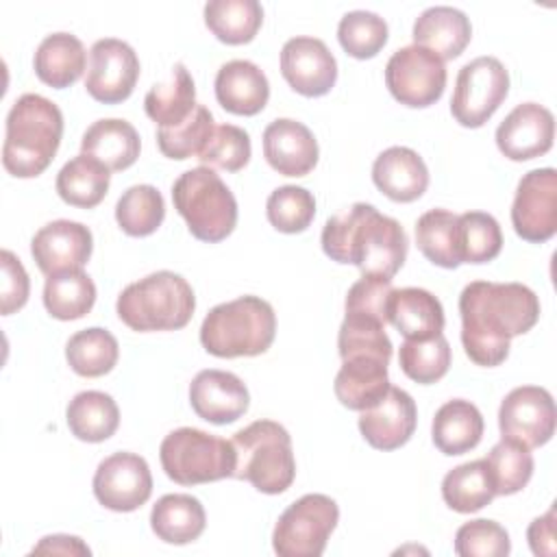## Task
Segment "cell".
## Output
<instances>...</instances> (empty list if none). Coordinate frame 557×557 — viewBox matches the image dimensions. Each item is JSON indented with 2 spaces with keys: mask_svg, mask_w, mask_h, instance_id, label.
I'll return each mask as SVG.
<instances>
[{
  "mask_svg": "<svg viewBox=\"0 0 557 557\" xmlns=\"http://www.w3.org/2000/svg\"><path fill=\"white\" fill-rule=\"evenodd\" d=\"M94 250L91 231L74 220H54L41 226L30 242L37 268L50 276L65 270H83Z\"/></svg>",
  "mask_w": 557,
  "mask_h": 557,
  "instance_id": "e0dca14e",
  "label": "cell"
},
{
  "mask_svg": "<svg viewBox=\"0 0 557 557\" xmlns=\"http://www.w3.org/2000/svg\"><path fill=\"white\" fill-rule=\"evenodd\" d=\"M159 459L163 472L178 485L220 481L235 470L233 444L194 426L170 431L161 442Z\"/></svg>",
  "mask_w": 557,
  "mask_h": 557,
  "instance_id": "ba28073f",
  "label": "cell"
},
{
  "mask_svg": "<svg viewBox=\"0 0 557 557\" xmlns=\"http://www.w3.org/2000/svg\"><path fill=\"white\" fill-rule=\"evenodd\" d=\"M450 359V344L442 333L429 339H405L398 350L400 370L422 385L440 381L448 372Z\"/></svg>",
  "mask_w": 557,
  "mask_h": 557,
  "instance_id": "ab89813d",
  "label": "cell"
},
{
  "mask_svg": "<svg viewBox=\"0 0 557 557\" xmlns=\"http://www.w3.org/2000/svg\"><path fill=\"white\" fill-rule=\"evenodd\" d=\"M498 429L503 437L527 448L544 446L555 433V400L540 385H520L511 389L498 409Z\"/></svg>",
  "mask_w": 557,
  "mask_h": 557,
  "instance_id": "4fadbf2b",
  "label": "cell"
},
{
  "mask_svg": "<svg viewBox=\"0 0 557 557\" xmlns=\"http://www.w3.org/2000/svg\"><path fill=\"white\" fill-rule=\"evenodd\" d=\"M372 181L389 200L413 202L429 187V170L416 150L392 146L374 159Z\"/></svg>",
  "mask_w": 557,
  "mask_h": 557,
  "instance_id": "603a6c76",
  "label": "cell"
},
{
  "mask_svg": "<svg viewBox=\"0 0 557 557\" xmlns=\"http://www.w3.org/2000/svg\"><path fill=\"white\" fill-rule=\"evenodd\" d=\"M339 46L355 59H372L387 44V22L372 11H348L337 26Z\"/></svg>",
  "mask_w": 557,
  "mask_h": 557,
  "instance_id": "f6af8a7d",
  "label": "cell"
},
{
  "mask_svg": "<svg viewBox=\"0 0 557 557\" xmlns=\"http://www.w3.org/2000/svg\"><path fill=\"white\" fill-rule=\"evenodd\" d=\"M392 278L383 276H361L357 283L350 285L346 294V313H357V315H368L376 318L387 324L385 307H387V296L392 292Z\"/></svg>",
  "mask_w": 557,
  "mask_h": 557,
  "instance_id": "681fc988",
  "label": "cell"
},
{
  "mask_svg": "<svg viewBox=\"0 0 557 557\" xmlns=\"http://www.w3.org/2000/svg\"><path fill=\"white\" fill-rule=\"evenodd\" d=\"M472 26L463 11L446 4L429 7L413 22V44L431 50L442 61L459 57L470 44Z\"/></svg>",
  "mask_w": 557,
  "mask_h": 557,
  "instance_id": "484cf974",
  "label": "cell"
},
{
  "mask_svg": "<svg viewBox=\"0 0 557 557\" xmlns=\"http://www.w3.org/2000/svg\"><path fill=\"white\" fill-rule=\"evenodd\" d=\"M503 248L500 224L485 211L459 215V257L461 263H487Z\"/></svg>",
  "mask_w": 557,
  "mask_h": 557,
  "instance_id": "ee69618b",
  "label": "cell"
},
{
  "mask_svg": "<svg viewBox=\"0 0 557 557\" xmlns=\"http://www.w3.org/2000/svg\"><path fill=\"white\" fill-rule=\"evenodd\" d=\"M385 315L405 339H429L444 329L442 302L422 287L392 289L387 296Z\"/></svg>",
  "mask_w": 557,
  "mask_h": 557,
  "instance_id": "cb8c5ba5",
  "label": "cell"
},
{
  "mask_svg": "<svg viewBox=\"0 0 557 557\" xmlns=\"http://www.w3.org/2000/svg\"><path fill=\"white\" fill-rule=\"evenodd\" d=\"M511 224L518 237L531 244L548 242L557 231V172L537 168L527 172L516 189Z\"/></svg>",
  "mask_w": 557,
  "mask_h": 557,
  "instance_id": "7c38bea8",
  "label": "cell"
},
{
  "mask_svg": "<svg viewBox=\"0 0 557 557\" xmlns=\"http://www.w3.org/2000/svg\"><path fill=\"white\" fill-rule=\"evenodd\" d=\"M0 261H2L0 311H2V315H11L13 311H17L26 305L28 292H30V281H28V274H26L22 261L11 250H2Z\"/></svg>",
  "mask_w": 557,
  "mask_h": 557,
  "instance_id": "f907efd6",
  "label": "cell"
},
{
  "mask_svg": "<svg viewBox=\"0 0 557 557\" xmlns=\"http://www.w3.org/2000/svg\"><path fill=\"white\" fill-rule=\"evenodd\" d=\"M215 98L228 113L257 115L270 98L268 76L252 61H226L215 74Z\"/></svg>",
  "mask_w": 557,
  "mask_h": 557,
  "instance_id": "7402d4cb",
  "label": "cell"
},
{
  "mask_svg": "<svg viewBox=\"0 0 557 557\" xmlns=\"http://www.w3.org/2000/svg\"><path fill=\"white\" fill-rule=\"evenodd\" d=\"M189 403L198 418L211 424H231L248 411L250 396L237 374L200 370L189 383Z\"/></svg>",
  "mask_w": 557,
  "mask_h": 557,
  "instance_id": "d6986e66",
  "label": "cell"
},
{
  "mask_svg": "<svg viewBox=\"0 0 557 557\" xmlns=\"http://www.w3.org/2000/svg\"><path fill=\"white\" fill-rule=\"evenodd\" d=\"M416 424L418 409L411 394L392 385L374 407L363 409L359 416V431L363 440L379 450H394L407 444Z\"/></svg>",
  "mask_w": 557,
  "mask_h": 557,
  "instance_id": "ffe728a7",
  "label": "cell"
},
{
  "mask_svg": "<svg viewBox=\"0 0 557 557\" xmlns=\"http://www.w3.org/2000/svg\"><path fill=\"white\" fill-rule=\"evenodd\" d=\"M213 128L215 124L211 111L205 104H196L194 113L185 122L170 128L161 126L157 131V146L168 159L183 161L189 157H198L209 141Z\"/></svg>",
  "mask_w": 557,
  "mask_h": 557,
  "instance_id": "7bdbcfd3",
  "label": "cell"
},
{
  "mask_svg": "<svg viewBox=\"0 0 557 557\" xmlns=\"http://www.w3.org/2000/svg\"><path fill=\"white\" fill-rule=\"evenodd\" d=\"M459 313L466 355L476 366L494 368L507 359L511 337L535 326L540 300L522 283L472 281L461 289Z\"/></svg>",
  "mask_w": 557,
  "mask_h": 557,
  "instance_id": "6da1fadb",
  "label": "cell"
},
{
  "mask_svg": "<svg viewBox=\"0 0 557 557\" xmlns=\"http://www.w3.org/2000/svg\"><path fill=\"white\" fill-rule=\"evenodd\" d=\"M483 416L476 405L463 398L444 403L433 418L431 437L444 455H463L472 450L483 437Z\"/></svg>",
  "mask_w": 557,
  "mask_h": 557,
  "instance_id": "f1b7e54d",
  "label": "cell"
},
{
  "mask_svg": "<svg viewBox=\"0 0 557 557\" xmlns=\"http://www.w3.org/2000/svg\"><path fill=\"white\" fill-rule=\"evenodd\" d=\"M509 94V72L496 57L468 61L455 81L450 98L453 117L466 128L483 126Z\"/></svg>",
  "mask_w": 557,
  "mask_h": 557,
  "instance_id": "30bf717a",
  "label": "cell"
},
{
  "mask_svg": "<svg viewBox=\"0 0 557 557\" xmlns=\"http://www.w3.org/2000/svg\"><path fill=\"white\" fill-rule=\"evenodd\" d=\"M94 496L111 511H135L152 494L148 461L135 453H113L94 474Z\"/></svg>",
  "mask_w": 557,
  "mask_h": 557,
  "instance_id": "9a60e30c",
  "label": "cell"
},
{
  "mask_svg": "<svg viewBox=\"0 0 557 557\" xmlns=\"http://www.w3.org/2000/svg\"><path fill=\"white\" fill-rule=\"evenodd\" d=\"M65 420L76 440L96 444L109 440L117 431L120 409L109 394L87 389L70 400Z\"/></svg>",
  "mask_w": 557,
  "mask_h": 557,
  "instance_id": "1f68e13d",
  "label": "cell"
},
{
  "mask_svg": "<svg viewBox=\"0 0 557 557\" xmlns=\"http://www.w3.org/2000/svg\"><path fill=\"white\" fill-rule=\"evenodd\" d=\"M111 174L98 159L78 154L70 159L57 174V194L63 202L81 209H91L102 202L109 191Z\"/></svg>",
  "mask_w": 557,
  "mask_h": 557,
  "instance_id": "d6a6232c",
  "label": "cell"
},
{
  "mask_svg": "<svg viewBox=\"0 0 557 557\" xmlns=\"http://www.w3.org/2000/svg\"><path fill=\"white\" fill-rule=\"evenodd\" d=\"M233 476L252 483L263 494L285 492L296 476V459L287 429L274 420H257L237 431Z\"/></svg>",
  "mask_w": 557,
  "mask_h": 557,
  "instance_id": "8992f818",
  "label": "cell"
},
{
  "mask_svg": "<svg viewBox=\"0 0 557 557\" xmlns=\"http://www.w3.org/2000/svg\"><path fill=\"white\" fill-rule=\"evenodd\" d=\"M120 357V346L113 333L102 326H89L74 333L65 344L70 368L87 379L102 376L113 370Z\"/></svg>",
  "mask_w": 557,
  "mask_h": 557,
  "instance_id": "74e56055",
  "label": "cell"
},
{
  "mask_svg": "<svg viewBox=\"0 0 557 557\" xmlns=\"http://www.w3.org/2000/svg\"><path fill=\"white\" fill-rule=\"evenodd\" d=\"M172 200L189 233L200 242H222L237 224V200L207 165L183 172L172 185Z\"/></svg>",
  "mask_w": 557,
  "mask_h": 557,
  "instance_id": "52a82bcc",
  "label": "cell"
},
{
  "mask_svg": "<svg viewBox=\"0 0 557 557\" xmlns=\"http://www.w3.org/2000/svg\"><path fill=\"white\" fill-rule=\"evenodd\" d=\"M416 244L420 252L440 268L461 265L459 257V215L448 209H431L416 222Z\"/></svg>",
  "mask_w": 557,
  "mask_h": 557,
  "instance_id": "d590c367",
  "label": "cell"
},
{
  "mask_svg": "<svg viewBox=\"0 0 557 557\" xmlns=\"http://www.w3.org/2000/svg\"><path fill=\"white\" fill-rule=\"evenodd\" d=\"M146 115L159 124V128L178 126L196 109V85L189 70L176 63L165 83H157L144 98Z\"/></svg>",
  "mask_w": 557,
  "mask_h": 557,
  "instance_id": "4dcf8cb0",
  "label": "cell"
},
{
  "mask_svg": "<svg viewBox=\"0 0 557 557\" xmlns=\"http://www.w3.org/2000/svg\"><path fill=\"white\" fill-rule=\"evenodd\" d=\"M137 78L139 59L126 41L104 37L91 46L85 89L94 100L117 104L133 94Z\"/></svg>",
  "mask_w": 557,
  "mask_h": 557,
  "instance_id": "5bb4252c",
  "label": "cell"
},
{
  "mask_svg": "<svg viewBox=\"0 0 557 557\" xmlns=\"http://www.w3.org/2000/svg\"><path fill=\"white\" fill-rule=\"evenodd\" d=\"M392 348L394 346L385 333V322L368 315L346 313L337 333V350L342 359L355 355H370L389 361Z\"/></svg>",
  "mask_w": 557,
  "mask_h": 557,
  "instance_id": "b9f144b4",
  "label": "cell"
},
{
  "mask_svg": "<svg viewBox=\"0 0 557 557\" xmlns=\"http://www.w3.org/2000/svg\"><path fill=\"white\" fill-rule=\"evenodd\" d=\"M61 137V109L39 94L20 96L7 115L2 144L4 170L17 178L39 176L54 159Z\"/></svg>",
  "mask_w": 557,
  "mask_h": 557,
  "instance_id": "3957f363",
  "label": "cell"
},
{
  "mask_svg": "<svg viewBox=\"0 0 557 557\" xmlns=\"http://www.w3.org/2000/svg\"><path fill=\"white\" fill-rule=\"evenodd\" d=\"M268 222L281 233H302L315 215V198L298 185L276 187L265 202Z\"/></svg>",
  "mask_w": 557,
  "mask_h": 557,
  "instance_id": "bcb514c9",
  "label": "cell"
},
{
  "mask_svg": "<svg viewBox=\"0 0 557 557\" xmlns=\"http://www.w3.org/2000/svg\"><path fill=\"white\" fill-rule=\"evenodd\" d=\"M339 507L326 494H305L276 520L272 548L281 557H320L337 527Z\"/></svg>",
  "mask_w": 557,
  "mask_h": 557,
  "instance_id": "9c48e42d",
  "label": "cell"
},
{
  "mask_svg": "<svg viewBox=\"0 0 557 557\" xmlns=\"http://www.w3.org/2000/svg\"><path fill=\"white\" fill-rule=\"evenodd\" d=\"M387 363L389 361L370 355L342 359V368L333 383L337 400L352 411L374 407L389 389Z\"/></svg>",
  "mask_w": 557,
  "mask_h": 557,
  "instance_id": "d4e9b609",
  "label": "cell"
},
{
  "mask_svg": "<svg viewBox=\"0 0 557 557\" xmlns=\"http://www.w3.org/2000/svg\"><path fill=\"white\" fill-rule=\"evenodd\" d=\"M527 540L533 555L553 557L555 555V509L550 507L544 516L535 518L527 529Z\"/></svg>",
  "mask_w": 557,
  "mask_h": 557,
  "instance_id": "816d5d0a",
  "label": "cell"
},
{
  "mask_svg": "<svg viewBox=\"0 0 557 557\" xmlns=\"http://www.w3.org/2000/svg\"><path fill=\"white\" fill-rule=\"evenodd\" d=\"M139 135L135 126L120 117H104L94 122L81 139V152L98 159L109 172L131 168L139 157Z\"/></svg>",
  "mask_w": 557,
  "mask_h": 557,
  "instance_id": "4316f807",
  "label": "cell"
},
{
  "mask_svg": "<svg viewBox=\"0 0 557 557\" xmlns=\"http://www.w3.org/2000/svg\"><path fill=\"white\" fill-rule=\"evenodd\" d=\"M509 550V533L494 520L476 518L455 533V553L459 557H505Z\"/></svg>",
  "mask_w": 557,
  "mask_h": 557,
  "instance_id": "c3c4849f",
  "label": "cell"
},
{
  "mask_svg": "<svg viewBox=\"0 0 557 557\" xmlns=\"http://www.w3.org/2000/svg\"><path fill=\"white\" fill-rule=\"evenodd\" d=\"M33 555H91L89 546L76 537V535H46L39 540V544H35V548L30 550Z\"/></svg>",
  "mask_w": 557,
  "mask_h": 557,
  "instance_id": "f5cc1de1",
  "label": "cell"
},
{
  "mask_svg": "<svg viewBox=\"0 0 557 557\" xmlns=\"http://www.w3.org/2000/svg\"><path fill=\"white\" fill-rule=\"evenodd\" d=\"M385 85L400 104L413 109L431 107L444 94L446 65L426 48L416 44L405 46L389 57L385 65Z\"/></svg>",
  "mask_w": 557,
  "mask_h": 557,
  "instance_id": "8fae6325",
  "label": "cell"
},
{
  "mask_svg": "<svg viewBox=\"0 0 557 557\" xmlns=\"http://www.w3.org/2000/svg\"><path fill=\"white\" fill-rule=\"evenodd\" d=\"M318 141L298 120L278 117L263 131V157L283 176H305L318 163Z\"/></svg>",
  "mask_w": 557,
  "mask_h": 557,
  "instance_id": "44dd1931",
  "label": "cell"
},
{
  "mask_svg": "<svg viewBox=\"0 0 557 557\" xmlns=\"http://www.w3.org/2000/svg\"><path fill=\"white\" fill-rule=\"evenodd\" d=\"M205 24L228 46L248 44L263 24V9L257 0H209L205 4Z\"/></svg>",
  "mask_w": 557,
  "mask_h": 557,
  "instance_id": "e575fe53",
  "label": "cell"
},
{
  "mask_svg": "<svg viewBox=\"0 0 557 557\" xmlns=\"http://www.w3.org/2000/svg\"><path fill=\"white\" fill-rule=\"evenodd\" d=\"M85 63V46L72 33H52L44 37L33 59V67L39 81L54 89H65L74 85L83 76Z\"/></svg>",
  "mask_w": 557,
  "mask_h": 557,
  "instance_id": "83f0119b",
  "label": "cell"
},
{
  "mask_svg": "<svg viewBox=\"0 0 557 557\" xmlns=\"http://www.w3.org/2000/svg\"><path fill=\"white\" fill-rule=\"evenodd\" d=\"M281 74L300 96L318 98L335 85L337 61L322 39L292 37L281 48Z\"/></svg>",
  "mask_w": 557,
  "mask_h": 557,
  "instance_id": "2e32d148",
  "label": "cell"
},
{
  "mask_svg": "<svg viewBox=\"0 0 557 557\" xmlns=\"http://www.w3.org/2000/svg\"><path fill=\"white\" fill-rule=\"evenodd\" d=\"M205 524V507L191 494H165L150 511V527L165 544H189L200 537Z\"/></svg>",
  "mask_w": 557,
  "mask_h": 557,
  "instance_id": "f546056e",
  "label": "cell"
},
{
  "mask_svg": "<svg viewBox=\"0 0 557 557\" xmlns=\"http://www.w3.org/2000/svg\"><path fill=\"white\" fill-rule=\"evenodd\" d=\"M96 285L83 270L50 274L44 285V307L57 320H78L91 311Z\"/></svg>",
  "mask_w": 557,
  "mask_h": 557,
  "instance_id": "8d00e7d4",
  "label": "cell"
},
{
  "mask_svg": "<svg viewBox=\"0 0 557 557\" xmlns=\"http://www.w3.org/2000/svg\"><path fill=\"white\" fill-rule=\"evenodd\" d=\"M163 218L165 202L161 191L152 185L128 187L115 205L117 226L131 237L152 235L161 226Z\"/></svg>",
  "mask_w": 557,
  "mask_h": 557,
  "instance_id": "f35d334b",
  "label": "cell"
},
{
  "mask_svg": "<svg viewBox=\"0 0 557 557\" xmlns=\"http://www.w3.org/2000/svg\"><path fill=\"white\" fill-rule=\"evenodd\" d=\"M496 496L494 481L485 459L466 461L446 472L442 481L444 503L459 513H472L483 509Z\"/></svg>",
  "mask_w": 557,
  "mask_h": 557,
  "instance_id": "836d02e7",
  "label": "cell"
},
{
  "mask_svg": "<svg viewBox=\"0 0 557 557\" xmlns=\"http://www.w3.org/2000/svg\"><path fill=\"white\" fill-rule=\"evenodd\" d=\"M322 250L337 263H350L363 276L392 278L407 259V233L389 215L368 202H355L329 218L322 228Z\"/></svg>",
  "mask_w": 557,
  "mask_h": 557,
  "instance_id": "7a4b0ae2",
  "label": "cell"
},
{
  "mask_svg": "<svg viewBox=\"0 0 557 557\" xmlns=\"http://www.w3.org/2000/svg\"><path fill=\"white\" fill-rule=\"evenodd\" d=\"M274 335V309L259 296H239L215 305L200 324L202 348L222 359L257 357L272 346Z\"/></svg>",
  "mask_w": 557,
  "mask_h": 557,
  "instance_id": "277c9868",
  "label": "cell"
},
{
  "mask_svg": "<svg viewBox=\"0 0 557 557\" xmlns=\"http://www.w3.org/2000/svg\"><path fill=\"white\" fill-rule=\"evenodd\" d=\"M492 481L496 496H509L520 492L533 474V455L531 448L503 437L498 444L492 446L487 457H483Z\"/></svg>",
  "mask_w": 557,
  "mask_h": 557,
  "instance_id": "60d3db41",
  "label": "cell"
},
{
  "mask_svg": "<svg viewBox=\"0 0 557 557\" xmlns=\"http://www.w3.org/2000/svg\"><path fill=\"white\" fill-rule=\"evenodd\" d=\"M555 117L537 102H522L496 128V146L511 161H529L550 150Z\"/></svg>",
  "mask_w": 557,
  "mask_h": 557,
  "instance_id": "ac0fdd59",
  "label": "cell"
},
{
  "mask_svg": "<svg viewBox=\"0 0 557 557\" xmlns=\"http://www.w3.org/2000/svg\"><path fill=\"white\" fill-rule=\"evenodd\" d=\"M196 309L191 285L176 272L159 270L126 285L115 302L120 320L133 331L183 329Z\"/></svg>",
  "mask_w": 557,
  "mask_h": 557,
  "instance_id": "5b68a950",
  "label": "cell"
},
{
  "mask_svg": "<svg viewBox=\"0 0 557 557\" xmlns=\"http://www.w3.org/2000/svg\"><path fill=\"white\" fill-rule=\"evenodd\" d=\"M250 137L244 128L235 124H220L213 128L209 141L200 150L198 159L207 168H220L226 172H237L250 161Z\"/></svg>",
  "mask_w": 557,
  "mask_h": 557,
  "instance_id": "7dc6e473",
  "label": "cell"
}]
</instances>
